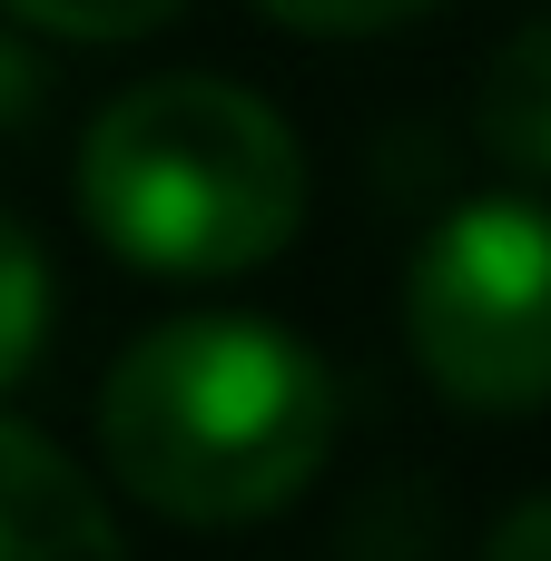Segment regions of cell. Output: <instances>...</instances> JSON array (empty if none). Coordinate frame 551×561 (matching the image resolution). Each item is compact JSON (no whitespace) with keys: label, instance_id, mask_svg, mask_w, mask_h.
Wrapping results in <instances>:
<instances>
[{"label":"cell","instance_id":"cell-4","mask_svg":"<svg viewBox=\"0 0 551 561\" xmlns=\"http://www.w3.org/2000/svg\"><path fill=\"white\" fill-rule=\"evenodd\" d=\"M0 561H128L89 473L0 414Z\"/></svg>","mask_w":551,"mask_h":561},{"label":"cell","instance_id":"cell-1","mask_svg":"<svg viewBox=\"0 0 551 561\" xmlns=\"http://www.w3.org/2000/svg\"><path fill=\"white\" fill-rule=\"evenodd\" d=\"M325 444H335V385L266 316L148 325L99 385L108 473L187 533H237L286 513L315 483Z\"/></svg>","mask_w":551,"mask_h":561},{"label":"cell","instance_id":"cell-9","mask_svg":"<svg viewBox=\"0 0 551 561\" xmlns=\"http://www.w3.org/2000/svg\"><path fill=\"white\" fill-rule=\"evenodd\" d=\"M483 561H551V493H523V503L483 533Z\"/></svg>","mask_w":551,"mask_h":561},{"label":"cell","instance_id":"cell-3","mask_svg":"<svg viewBox=\"0 0 551 561\" xmlns=\"http://www.w3.org/2000/svg\"><path fill=\"white\" fill-rule=\"evenodd\" d=\"M404 345L463 414L551 404V207L473 197L404 266Z\"/></svg>","mask_w":551,"mask_h":561},{"label":"cell","instance_id":"cell-7","mask_svg":"<svg viewBox=\"0 0 551 561\" xmlns=\"http://www.w3.org/2000/svg\"><path fill=\"white\" fill-rule=\"evenodd\" d=\"M0 10L30 20V30H49V39H148L187 0H0Z\"/></svg>","mask_w":551,"mask_h":561},{"label":"cell","instance_id":"cell-5","mask_svg":"<svg viewBox=\"0 0 551 561\" xmlns=\"http://www.w3.org/2000/svg\"><path fill=\"white\" fill-rule=\"evenodd\" d=\"M473 128H483V148L513 178H542L551 187V20H523L493 49V69L473 89Z\"/></svg>","mask_w":551,"mask_h":561},{"label":"cell","instance_id":"cell-8","mask_svg":"<svg viewBox=\"0 0 551 561\" xmlns=\"http://www.w3.org/2000/svg\"><path fill=\"white\" fill-rule=\"evenodd\" d=\"M276 30H296V39H375V30H404V20H424V10H444V0H256Z\"/></svg>","mask_w":551,"mask_h":561},{"label":"cell","instance_id":"cell-6","mask_svg":"<svg viewBox=\"0 0 551 561\" xmlns=\"http://www.w3.org/2000/svg\"><path fill=\"white\" fill-rule=\"evenodd\" d=\"M49 345V256L20 217H0V394L39 365Z\"/></svg>","mask_w":551,"mask_h":561},{"label":"cell","instance_id":"cell-2","mask_svg":"<svg viewBox=\"0 0 551 561\" xmlns=\"http://www.w3.org/2000/svg\"><path fill=\"white\" fill-rule=\"evenodd\" d=\"M79 217L138 276H256L306 227V148L237 79H138L79 138Z\"/></svg>","mask_w":551,"mask_h":561}]
</instances>
